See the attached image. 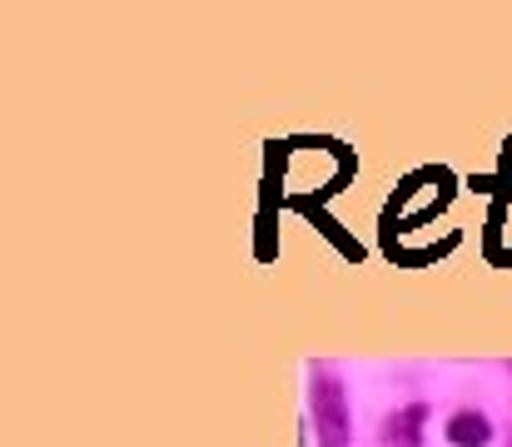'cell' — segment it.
Instances as JSON below:
<instances>
[{"label":"cell","instance_id":"obj_1","mask_svg":"<svg viewBox=\"0 0 512 447\" xmlns=\"http://www.w3.org/2000/svg\"><path fill=\"white\" fill-rule=\"evenodd\" d=\"M314 423L324 447H348V403L334 373H314Z\"/></svg>","mask_w":512,"mask_h":447},{"label":"cell","instance_id":"obj_2","mask_svg":"<svg viewBox=\"0 0 512 447\" xmlns=\"http://www.w3.org/2000/svg\"><path fill=\"white\" fill-rule=\"evenodd\" d=\"M443 438H448L453 447H488L493 443V423H488L483 413H473V408H468V413H453V418H448Z\"/></svg>","mask_w":512,"mask_h":447},{"label":"cell","instance_id":"obj_3","mask_svg":"<svg viewBox=\"0 0 512 447\" xmlns=\"http://www.w3.org/2000/svg\"><path fill=\"white\" fill-rule=\"evenodd\" d=\"M428 408H403L398 418H388V443H403V447H418V428H423Z\"/></svg>","mask_w":512,"mask_h":447}]
</instances>
